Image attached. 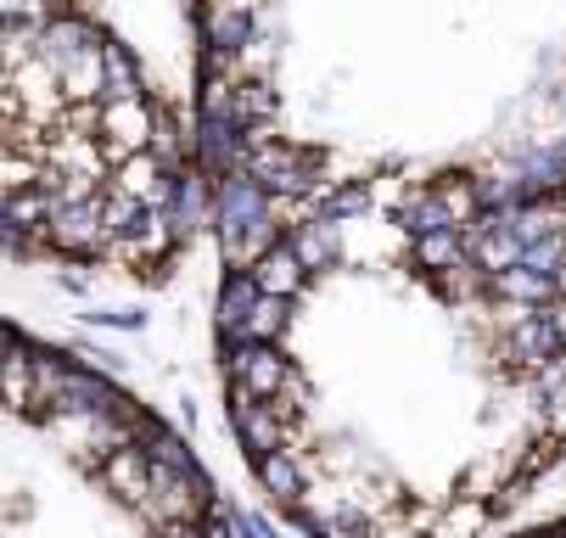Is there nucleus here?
<instances>
[{
	"label": "nucleus",
	"instance_id": "obj_1",
	"mask_svg": "<svg viewBox=\"0 0 566 538\" xmlns=\"http://www.w3.org/2000/svg\"><path fill=\"white\" fill-rule=\"evenodd\" d=\"M7 538H230V521L140 404L18 331Z\"/></svg>",
	"mask_w": 566,
	"mask_h": 538
}]
</instances>
